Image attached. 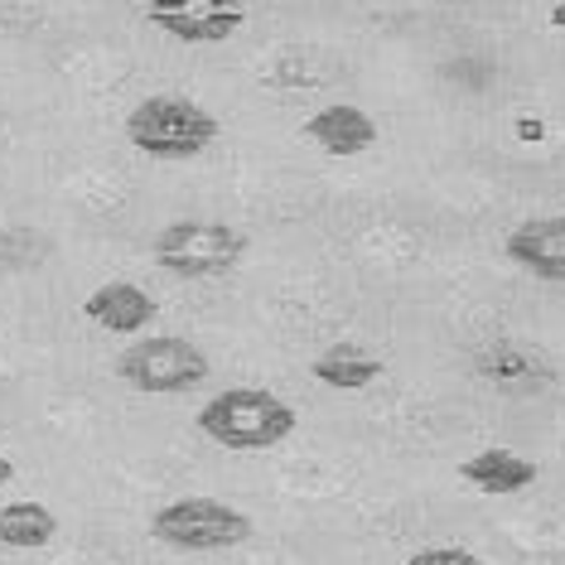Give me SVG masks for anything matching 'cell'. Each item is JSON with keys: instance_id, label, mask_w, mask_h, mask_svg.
I'll use <instances>...</instances> for the list:
<instances>
[{"instance_id": "cell-1", "label": "cell", "mask_w": 565, "mask_h": 565, "mask_svg": "<svg viewBox=\"0 0 565 565\" xmlns=\"http://www.w3.org/2000/svg\"><path fill=\"white\" fill-rule=\"evenodd\" d=\"M217 117L209 107L174 93H156L126 111V140L150 160H199L217 140Z\"/></svg>"}, {"instance_id": "cell-2", "label": "cell", "mask_w": 565, "mask_h": 565, "mask_svg": "<svg viewBox=\"0 0 565 565\" xmlns=\"http://www.w3.org/2000/svg\"><path fill=\"white\" fill-rule=\"evenodd\" d=\"M199 430L223 449H271L295 435V406L266 387H227L199 411Z\"/></svg>"}, {"instance_id": "cell-3", "label": "cell", "mask_w": 565, "mask_h": 565, "mask_svg": "<svg viewBox=\"0 0 565 565\" xmlns=\"http://www.w3.org/2000/svg\"><path fill=\"white\" fill-rule=\"evenodd\" d=\"M242 256H247V233L217 217H179L156 237V262L179 280L227 276Z\"/></svg>"}, {"instance_id": "cell-4", "label": "cell", "mask_w": 565, "mask_h": 565, "mask_svg": "<svg viewBox=\"0 0 565 565\" xmlns=\"http://www.w3.org/2000/svg\"><path fill=\"white\" fill-rule=\"evenodd\" d=\"M209 353L189 339H174V333H156V339L126 343L117 358V377L136 392L150 396H174V392H194L199 382H209Z\"/></svg>"}, {"instance_id": "cell-5", "label": "cell", "mask_w": 565, "mask_h": 565, "mask_svg": "<svg viewBox=\"0 0 565 565\" xmlns=\"http://www.w3.org/2000/svg\"><path fill=\"white\" fill-rule=\"evenodd\" d=\"M252 518L217 498H179L150 518V536L174 551H233L252 542Z\"/></svg>"}, {"instance_id": "cell-6", "label": "cell", "mask_w": 565, "mask_h": 565, "mask_svg": "<svg viewBox=\"0 0 565 565\" xmlns=\"http://www.w3.org/2000/svg\"><path fill=\"white\" fill-rule=\"evenodd\" d=\"M146 20L179 44H223L247 24L242 0H150Z\"/></svg>"}, {"instance_id": "cell-7", "label": "cell", "mask_w": 565, "mask_h": 565, "mask_svg": "<svg viewBox=\"0 0 565 565\" xmlns=\"http://www.w3.org/2000/svg\"><path fill=\"white\" fill-rule=\"evenodd\" d=\"M503 252L526 276L565 286V217H526L508 233Z\"/></svg>"}, {"instance_id": "cell-8", "label": "cell", "mask_w": 565, "mask_h": 565, "mask_svg": "<svg viewBox=\"0 0 565 565\" xmlns=\"http://www.w3.org/2000/svg\"><path fill=\"white\" fill-rule=\"evenodd\" d=\"M305 136L319 150H329V156H363V150L377 146V121L363 107H353V102H333V107L315 111L305 121Z\"/></svg>"}, {"instance_id": "cell-9", "label": "cell", "mask_w": 565, "mask_h": 565, "mask_svg": "<svg viewBox=\"0 0 565 565\" xmlns=\"http://www.w3.org/2000/svg\"><path fill=\"white\" fill-rule=\"evenodd\" d=\"M83 315L107 333H140L156 319V300L140 286H131V280H107V286H97L87 295Z\"/></svg>"}, {"instance_id": "cell-10", "label": "cell", "mask_w": 565, "mask_h": 565, "mask_svg": "<svg viewBox=\"0 0 565 565\" xmlns=\"http://www.w3.org/2000/svg\"><path fill=\"white\" fill-rule=\"evenodd\" d=\"M459 479L483 488V493H493V498H508V493H522V488L536 483V465L512 455V449H483V455L459 465Z\"/></svg>"}, {"instance_id": "cell-11", "label": "cell", "mask_w": 565, "mask_h": 565, "mask_svg": "<svg viewBox=\"0 0 565 565\" xmlns=\"http://www.w3.org/2000/svg\"><path fill=\"white\" fill-rule=\"evenodd\" d=\"M315 382L324 387H339V392H363L382 377V358L367 353L363 343H329L324 353L315 358Z\"/></svg>"}, {"instance_id": "cell-12", "label": "cell", "mask_w": 565, "mask_h": 565, "mask_svg": "<svg viewBox=\"0 0 565 565\" xmlns=\"http://www.w3.org/2000/svg\"><path fill=\"white\" fill-rule=\"evenodd\" d=\"M54 536H58V518L44 503H34V498L0 508V546H10V551H40V546L54 542Z\"/></svg>"}, {"instance_id": "cell-13", "label": "cell", "mask_w": 565, "mask_h": 565, "mask_svg": "<svg viewBox=\"0 0 565 565\" xmlns=\"http://www.w3.org/2000/svg\"><path fill=\"white\" fill-rule=\"evenodd\" d=\"M479 367L488 372V382H498L503 392H532V387H546L551 382V367L536 363L518 343H493V349L479 358Z\"/></svg>"}, {"instance_id": "cell-14", "label": "cell", "mask_w": 565, "mask_h": 565, "mask_svg": "<svg viewBox=\"0 0 565 565\" xmlns=\"http://www.w3.org/2000/svg\"><path fill=\"white\" fill-rule=\"evenodd\" d=\"M406 565H488V561H479L465 546H430V551H416Z\"/></svg>"}, {"instance_id": "cell-15", "label": "cell", "mask_w": 565, "mask_h": 565, "mask_svg": "<svg viewBox=\"0 0 565 565\" xmlns=\"http://www.w3.org/2000/svg\"><path fill=\"white\" fill-rule=\"evenodd\" d=\"M10 479H15V465H10V459H6V455H0V488H6Z\"/></svg>"}]
</instances>
